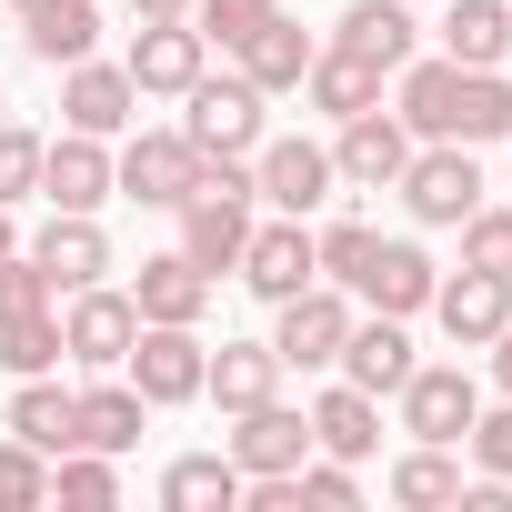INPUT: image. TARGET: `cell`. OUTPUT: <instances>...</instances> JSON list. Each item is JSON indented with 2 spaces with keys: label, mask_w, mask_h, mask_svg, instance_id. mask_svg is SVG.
<instances>
[{
  "label": "cell",
  "mask_w": 512,
  "mask_h": 512,
  "mask_svg": "<svg viewBox=\"0 0 512 512\" xmlns=\"http://www.w3.org/2000/svg\"><path fill=\"white\" fill-rule=\"evenodd\" d=\"M272 131V91H251L241 71H201L181 91V141L191 151H221V161H251Z\"/></svg>",
  "instance_id": "obj_1"
},
{
  "label": "cell",
  "mask_w": 512,
  "mask_h": 512,
  "mask_svg": "<svg viewBox=\"0 0 512 512\" xmlns=\"http://www.w3.org/2000/svg\"><path fill=\"white\" fill-rule=\"evenodd\" d=\"M402 211H412V231H462L472 211H482V161L462 151V141H412V161H402Z\"/></svg>",
  "instance_id": "obj_2"
},
{
  "label": "cell",
  "mask_w": 512,
  "mask_h": 512,
  "mask_svg": "<svg viewBox=\"0 0 512 512\" xmlns=\"http://www.w3.org/2000/svg\"><path fill=\"white\" fill-rule=\"evenodd\" d=\"M201 372H211V342H201V322H141V332H131V352H121V382H131L151 412H181V402H201Z\"/></svg>",
  "instance_id": "obj_3"
},
{
  "label": "cell",
  "mask_w": 512,
  "mask_h": 512,
  "mask_svg": "<svg viewBox=\"0 0 512 512\" xmlns=\"http://www.w3.org/2000/svg\"><path fill=\"white\" fill-rule=\"evenodd\" d=\"M131 332H141L131 282H81V292H61V362H81V372H121Z\"/></svg>",
  "instance_id": "obj_4"
},
{
  "label": "cell",
  "mask_w": 512,
  "mask_h": 512,
  "mask_svg": "<svg viewBox=\"0 0 512 512\" xmlns=\"http://www.w3.org/2000/svg\"><path fill=\"white\" fill-rule=\"evenodd\" d=\"M231 282H241L251 302H292V292H312V282H322V251H312V221H292V211L251 221V241H241Z\"/></svg>",
  "instance_id": "obj_5"
},
{
  "label": "cell",
  "mask_w": 512,
  "mask_h": 512,
  "mask_svg": "<svg viewBox=\"0 0 512 512\" xmlns=\"http://www.w3.org/2000/svg\"><path fill=\"white\" fill-rule=\"evenodd\" d=\"M251 191H262L272 211H292V221H312V211L342 191V171H332V141H302V131H262V151H251Z\"/></svg>",
  "instance_id": "obj_6"
},
{
  "label": "cell",
  "mask_w": 512,
  "mask_h": 512,
  "mask_svg": "<svg viewBox=\"0 0 512 512\" xmlns=\"http://www.w3.org/2000/svg\"><path fill=\"white\" fill-rule=\"evenodd\" d=\"M191 171H201V151L181 141V121H171V131H121V141H111V191L141 201V211H181Z\"/></svg>",
  "instance_id": "obj_7"
},
{
  "label": "cell",
  "mask_w": 512,
  "mask_h": 512,
  "mask_svg": "<svg viewBox=\"0 0 512 512\" xmlns=\"http://www.w3.org/2000/svg\"><path fill=\"white\" fill-rule=\"evenodd\" d=\"M352 312H362V302H352L342 282H312V292L272 302V352H282V372H332V362H342Z\"/></svg>",
  "instance_id": "obj_8"
},
{
  "label": "cell",
  "mask_w": 512,
  "mask_h": 512,
  "mask_svg": "<svg viewBox=\"0 0 512 512\" xmlns=\"http://www.w3.org/2000/svg\"><path fill=\"white\" fill-rule=\"evenodd\" d=\"M392 412H402L412 442H452V452H462V432H472V412H482V382H472L462 362H412V382L392 392Z\"/></svg>",
  "instance_id": "obj_9"
},
{
  "label": "cell",
  "mask_w": 512,
  "mask_h": 512,
  "mask_svg": "<svg viewBox=\"0 0 512 512\" xmlns=\"http://www.w3.org/2000/svg\"><path fill=\"white\" fill-rule=\"evenodd\" d=\"M121 71H131V91H141V101H181V91L211 71V41H201L191 21H141V31H131V51H121Z\"/></svg>",
  "instance_id": "obj_10"
},
{
  "label": "cell",
  "mask_w": 512,
  "mask_h": 512,
  "mask_svg": "<svg viewBox=\"0 0 512 512\" xmlns=\"http://www.w3.org/2000/svg\"><path fill=\"white\" fill-rule=\"evenodd\" d=\"M21 251L41 262L51 302H61V292H81V282H111V231H101V211H51Z\"/></svg>",
  "instance_id": "obj_11"
},
{
  "label": "cell",
  "mask_w": 512,
  "mask_h": 512,
  "mask_svg": "<svg viewBox=\"0 0 512 512\" xmlns=\"http://www.w3.org/2000/svg\"><path fill=\"white\" fill-rule=\"evenodd\" d=\"M221 452L241 462V482H251V472H302V462H312V412L272 392V402L231 412V442H221Z\"/></svg>",
  "instance_id": "obj_12"
},
{
  "label": "cell",
  "mask_w": 512,
  "mask_h": 512,
  "mask_svg": "<svg viewBox=\"0 0 512 512\" xmlns=\"http://www.w3.org/2000/svg\"><path fill=\"white\" fill-rule=\"evenodd\" d=\"M131 121H141V91H131V71H121V61H101V51H91V61H71V71H61V131L121 141Z\"/></svg>",
  "instance_id": "obj_13"
},
{
  "label": "cell",
  "mask_w": 512,
  "mask_h": 512,
  "mask_svg": "<svg viewBox=\"0 0 512 512\" xmlns=\"http://www.w3.org/2000/svg\"><path fill=\"white\" fill-rule=\"evenodd\" d=\"M402 161H412V131H402L382 101L352 111V121H332V171H342V191H392Z\"/></svg>",
  "instance_id": "obj_14"
},
{
  "label": "cell",
  "mask_w": 512,
  "mask_h": 512,
  "mask_svg": "<svg viewBox=\"0 0 512 512\" xmlns=\"http://www.w3.org/2000/svg\"><path fill=\"white\" fill-rule=\"evenodd\" d=\"M432 282H442V262H432L422 241H372V262H362L352 302H362V312H392V322H412V312H432Z\"/></svg>",
  "instance_id": "obj_15"
},
{
  "label": "cell",
  "mask_w": 512,
  "mask_h": 512,
  "mask_svg": "<svg viewBox=\"0 0 512 512\" xmlns=\"http://www.w3.org/2000/svg\"><path fill=\"white\" fill-rule=\"evenodd\" d=\"M41 201H51V211H101V201H121V191H111V141L51 131V141H41Z\"/></svg>",
  "instance_id": "obj_16"
},
{
  "label": "cell",
  "mask_w": 512,
  "mask_h": 512,
  "mask_svg": "<svg viewBox=\"0 0 512 512\" xmlns=\"http://www.w3.org/2000/svg\"><path fill=\"white\" fill-rule=\"evenodd\" d=\"M412 362H422V352H412V322H392V312H352V332H342V362H332V372L392 402V392L412 382Z\"/></svg>",
  "instance_id": "obj_17"
},
{
  "label": "cell",
  "mask_w": 512,
  "mask_h": 512,
  "mask_svg": "<svg viewBox=\"0 0 512 512\" xmlns=\"http://www.w3.org/2000/svg\"><path fill=\"white\" fill-rule=\"evenodd\" d=\"M302 412H312V452H332V462H372V452H382V392L322 382Z\"/></svg>",
  "instance_id": "obj_18"
},
{
  "label": "cell",
  "mask_w": 512,
  "mask_h": 512,
  "mask_svg": "<svg viewBox=\"0 0 512 512\" xmlns=\"http://www.w3.org/2000/svg\"><path fill=\"white\" fill-rule=\"evenodd\" d=\"M432 322H442L452 352H482V342L512 322V282H492V272H442V282H432Z\"/></svg>",
  "instance_id": "obj_19"
},
{
  "label": "cell",
  "mask_w": 512,
  "mask_h": 512,
  "mask_svg": "<svg viewBox=\"0 0 512 512\" xmlns=\"http://www.w3.org/2000/svg\"><path fill=\"white\" fill-rule=\"evenodd\" d=\"M211 292H221V282L191 262L181 241H171V251H151V262L131 272V302H141V322H201V312H211Z\"/></svg>",
  "instance_id": "obj_20"
},
{
  "label": "cell",
  "mask_w": 512,
  "mask_h": 512,
  "mask_svg": "<svg viewBox=\"0 0 512 512\" xmlns=\"http://www.w3.org/2000/svg\"><path fill=\"white\" fill-rule=\"evenodd\" d=\"M71 432H81L91 452H131V442L151 432V402H141L121 372H91V382L71 392Z\"/></svg>",
  "instance_id": "obj_21"
},
{
  "label": "cell",
  "mask_w": 512,
  "mask_h": 512,
  "mask_svg": "<svg viewBox=\"0 0 512 512\" xmlns=\"http://www.w3.org/2000/svg\"><path fill=\"white\" fill-rule=\"evenodd\" d=\"M312 51H322V41H312V31H302L292 11H272L262 31H251V41L231 51V71H241L251 91H272V101H282V91H302V71H312Z\"/></svg>",
  "instance_id": "obj_22"
},
{
  "label": "cell",
  "mask_w": 512,
  "mask_h": 512,
  "mask_svg": "<svg viewBox=\"0 0 512 512\" xmlns=\"http://www.w3.org/2000/svg\"><path fill=\"white\" fill-rule=\"evenodd\" d=\"M382 81H392L382 61H362V51L322 41V51H312V71H302V101H312L322 121H352V111H372V101H382Z\"/></svg>",
  "instance_id": "obj_23"
},
{
  "label": "cell",
  "mask_w": 512,
  "mask_h": 512,
  "mask_svg": "<svg viewBox=\"0 0 512 512\" xmlns=\"http://www.w3.org/2000/svg\"><path fill=\"white\" fill-rule=\"evenodd\" d=\"M282 392V352L272 342H221L211 352V372H201V402L231 422V412H251V402H272Z\"/></svg>",
  "instance_id": "obj_24"
},
{
  "label": "cell",
  "mask_w": 512,
  "mask_h": 512,
  "mask_svg": "<svg viewBox=\"0 0 512 512\" xmlns=\"http://www.w3.org/2000/svg\"><path fill=\"white\" fill-rule=\"evenodd\" d=\"M21 51L41 71H71L101 51V0H41V11H21Z\"/></svg>",
  "instance_id": "obj_25"
},
{
  "label": "cell",
  "mask_w": 512,
  "mask_h": 512,
  "mask_svg": "<svg viewBox=\"0 0 512 512\" xmlns=\"http://www.w3.org/2000/svg\"><path fill=\"white\" fill-rule=\"evenodd\" d=\"M161 512H241V462L231 452H171L161 462Z\"/></svg>",
  "instance_id": "obj_26"
},
{
  "label": "cell",
  "mask_w": 512,
  "mask_h": 512,
  "mask_svg": "<svg viewBox=\"0 0 512 512\" xmlns=\"http://www.w3.org/2000/svg\"><path fill=\"white\" fill-rule=\"evenodd\" d=\"M442 61L502 71L512 61V0H452V11H442Z\"/></svg>",
  "instance_id": "obj_27"
},
{
  "label": "cell",
  "mask_w": 512,
  "mask_h": 512,
  "mask_svg": "<svg viewBox=\"0 0 512 512\" xmlns=\"http://www.w3.org/2000/svg\"><path fill=\"white\" fill-rule=\"evenodd\" d=\"M382 492H392L402 512H452V502H462V452H452V442H412V452L382 472Z\"/></svg>",
  "instance_id": "obj_28"
},
{
  "label": "cell",
  "mask_w": 512,
  "mask_h": 512,
  "mask_svg": "<svg viewBox=\"0 0 512 512\" xmlns=\"http://www.w3.org/2000/svg\"><path fill=\"white\" fill-rule=\"evenodd\" d=\"M412 31H422V21H412V0H352V11L332 21V41L362 51V61H382V71L412 61Z\"/></svg>",
  "instance_id": "obj_29"
},
{
  "label": "cell",
  "mask_w": 512,
  "mask_h": 512,
  "mask_svg": "<svg viewBox=\"0 0 512 512\" xmlns=\"http://www.w3.org/2000/svg\"><path fill=\"white\" fill-rule=\"evenodd\" d=\"M0 432H21L31 452H71L81 432H71V392H61V372H31V382H11V412H0Z\"/></svg>",
  "instance_id": "obj_30"
},
{
  "label": "cell",
  "mask_w": 512,
  "mask_h": 512,
  "mask_svg": "<svg viewBox=\"0 0 512 512\" xmlns=\"http://www.w3.org/2000/svg\"><path fill=\"white\" fill-rule=\"evenodd\" d=\"M51 502H71V512H111V502H121V452H91V442L51 452Z\"/></svg>",
  "instance_id": "obj_31"
},
{
  "label": "cell",
  "mask_w": 512,
  "mask_h": 512,
  "mask_svg": "<svg viewBox=\"0 0 512 512\" xmlns=\"http://www.w3.org/2000/svg\"><path fill=\"white\" fill-rule=\"evenodd\" d=\"M452 141H462V151L512 141V81H502V71H462V91H452Z\"/></svg>",
  "instance_id": "obj_32"
},
{
  "label": "cell",
  "mask_w": 512,
  "mask_h": 512,
  "mask_svg": "<svg viewBox=\"0 0 512 512\" xmlns=\"http://www.w3.org/2000/svg\"><path fill=\"white\" fill-rule=\"evenodd\" d=\"M0 372H11V382L61 372V302H51V312H21V322H0Z\"/></svg>",
  "instance_id": "obj_33"
},
{
  "label": "cell",
  "mask_w": 512,
  "mask_h": 512,
  "mask_svg": "<svg viewBox=\"0 0 512 512\" xmlns=\"http://www.w3.org/2000/svg\"><path fill=\"white\" fill-rule=\"evenodd\" d=\"M462 272H492V282H512V201H482V211L462 221Z\"/></svg>",
  "instance_id": "obj_34"
},
{
  "label": "cell",
  "mask_w": 512,
  "mask_h": 512,
  "mask_svg": "<svg viewBox=\"0 0 512 512\" xmlns=\"http://www.w3.org/2000/svg\"><path fill=\"white\" fill-rule=\"evenodd\" d=\"M51 502V452H31L21 432L0 442V512H41Z\"/></svg>",
  "instance_id": "obj_35"
},
{
  "label": "cell",
  "mask_w": 512,
  "mask_h": 512,
  "mask_svg": "<svg viewBox=\"0 0 512 512\" xmlns=\"http://www.w3.org/2000/svg\"><path fill=\"white\" fill-rule=\"evenodd\" d=\"M372 241H382V231H372V221H352V211H342V221H322V231H312L322 282H342V292H352V282H362V262H372Z\"/></svg>",
  "instance_id": "obj_36"
},
{
  "label": "cell",
  "mask_w": 512,
  "mask_h": 512,
  "mask_svg": "<svg viewBox=\"0 0 512 512\" xmlns=\"http://www.w3.org/2000/svg\"><path fill=\"white\" fill-rule=\"evenodd\" d=\"M272 11H282V0H201V11H191V31H201V41H211V51L231 61V51H241L251 31L272 21Z\"/></svg>",
  "instance_id": "obj_37"
},
{
  "label": "cell",
  "mask_w": 512,
  "mask_h": 512,
  "mask_svg": "<svg viewBox=\"0 0 512 512\" xmlns=\"http://www.w3.org/2000/svg\"><path fill=\"white\" fill-rule=\"evenodd\" d=\"M31 191H41V131L31 121H0V201L21 211Z\"/></svg>",
  "instance_id": "obj_38"
},
{
  "label": "cell",
  "mask_w": 512,
  "mask_h": 512,
  "mask_svg": "<svg viewBox=\"0 0 512 512\" xmlns=\"http://www.w3.org/2000/svg\"><path fill=\"white\" fill-rule=\"evenodd\" d=\"M292 492H302L312 512H352V502H362V472H352V462H332V452H312V462L292 472Z\"/></svg>",
  "instance_id": "obj_39"
},
{
  "label": "cell",
  "mask_w": 512,
  "mask_h": 512,
  "mask_svg": "<svg viewBox=\"0 0 512 512\" xmlns=\"http://www.w3.org/2000/svg\"><path fill=\"white\" fill-rule=\"evenodd\" d=\"M462 452L492 472V482H512V402H492V412H472V432H462Z\"/></svg>",
  "instance_id": "obj_40"
},
{
  "label": "cell",
  "mask_w": 512,
  "mask_h": 512,
  "mask_svg": "<svg viewBox=\"0 0 512 512\" xmlns=\"http://www.w3.org/2000/svg\"><path fill=\"white\" fill-rule=\"evenodd\" d=\"M21 312H51V282H41L31 251H11V262H0V322H21Z\"/></svg>",
  "instance_id": "obj_41"
},
{
  "label": "cell",
  "mask_w": 512,
  "mask_h": 512,
  "mask_svg": "<svg viewBox=\"0 0 512 512\" xmlns=\"http://www.w3.org/2000/svg\"><path fill=\"white\" fill-rule=\"evenodd\" d=\"M482 372H492V392H502V402H512V322H502V332H492V342H482Z\"/></svg>",
  "instance_id": "obj_42"
},
{
  "label": "cell",
  "mask_w": 512,
  "mask_h": 512,
  "mask_svg": "<svg viewBox=\"0 0 512 512\" xmlns=\"http://www.w3.org/2000/svg\"><path fill=\"white\" fill-rule=\"evenodd\" d=\"M201 0H131V21H191Z\"/></svg>",
  "instance_id": "obj_43"
},
{
  "label": "cell",
  "mask_w": 512,
  "mask_h": 512,
  "mask_svg": "<svg viewBox=\"0 0 512 512\" xmlns=\"http://www.w3.org/2000/svg\"><path fill=\"white\" fill-rule=\"evenodd\" d=\"M11 251H21V221H11V201H0V262H11Z\"/></svg>",
  "instance_id": "obj_44"
},
{
  "label": "cell",
  "mask_w": 512,
  "mask_h": 512,
  "mask_svg": "<svg viewBox=\"0 0 512 512\" xmlns=\"http://www.w3.org/2000/svg\"><path fill=\"white\" fill-rule=\"evenodd\" d=\"M11 11H41V0H11Z\"/></svg>",
  "instance_id": "obj_45"
},
{
  "label": "cell",
  "mask_w": 512,
  "mask_h": 512,
  "mask_svg": "<svg viewBox=\"0 0 512 512\" xmlns=\"http://www.w3.org/2000/svg\"><path fill=\"white\" fill-rule=\"evenodd\" d=\"M0 121H11V101H0Z\"/></svg>",
  "instance_id": "obj_46"
}]
</instances>
